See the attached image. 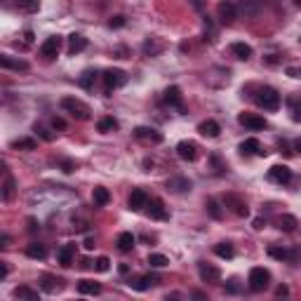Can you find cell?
<instances>
[{"instance_id":"6da1fadb","label":"cell","mask_w":301,"mask_h":301,"mask_svg":"<svg viewBox=\"0 0 301 301\" xmlns=\"http://www.w3.org/2000/svg\"><path fill=\"white\" fill-rule=\"evenodd\" d=\"M59 106H62L66 113H71L75 120H87L89 113H92V109H89L82 99H78V96H64L62 102H59Z\"/></svg>"},{"instance_id":"7a4b0ae2","label":"cell","mask_w":301,"mask_h":301,"mask_svg":"<svg viewBox=\"0 0 301 301\" xmlns=\"http://www.w3.org/2000/svg\"><path fill=\"white\" fill-rule=\"evenodd\" d=\"M247 285H249L252 292H264V289H268V285H271V271L264 266H254L252 271H249V275H247Z\"/></svg>"},{"instance_id":"3957f363","label":"cell","mask_w":301,"mask_h":301,"mask_svg":"<svg viewBox=\"0 0 301 301\" xmlns=\"http://www.w3.org/2000/svg\"><path fill=\"white\" fill-rule=\"evenodd\" d=\"M257 104H259L264 111H278L280 109V92L275 87H261L259 92H257Z\"/></svg>"},{"instance_id":"277c9868","label":"cell","mask_w":301,"mask_h":301,"mask_svg":"<svg viewBox=\"0 0 301 301\" xmlns=\"http://www.w3.org/2000/svg\"><path fill=\"white\" fill-rule=\"evenodd\" d=\"M102 78H104V87H106V94H111L113 89L127 85V73H125V71H120V69H106Z\"/></svg>"},{"instance_id":"5b68a950","label":"cell","mask_w":301,"mask_h":301,"mask_svg":"<svg viewBox=\"0 0 301 301\" xmlns=\"http://www.w3.org/2000/svg\"><path fill=\"white\" fill-rule=\"evenodd\" d=\"M224 205L228 207L233 214H238V217H249V207H247L245 198H240L238 193H226Z\"/></svg>"},{"instance_id":"8992f818","label":"cell","mask_w":301,"mask_h":301,"mask_svg":"<svg viewBox=\"0 0 301 301\" xmlns=\"http://www.w3.org/2000/svg\"><path fill=\"white\" fill-rule=\"evenodd\" d=\"M59 49H62V38H59V35H49L40 45V57L47 59V62H52V59L59 57Z\"/></svg>"},{"instance_id":"52a82bcc","label":"cell","mask_w":301,"mask_h":301,"mask_svg":"<svg viewBox=\"0 0 301 301\" xmlns=\"http://www.w3.org/2000/svg\"><path fill=\"white\" fill-rule=\"evenodd\" d=\"M238 123L242 125V127H247V130H252V132H259V130H266L268 127L266 120L261 116H257V113H240Z\"/></svg>"},{"instance_id":"ba28073f","label":"cell","mask_w":301,"mask_h":301,"mask_svg":"<svg viewBox=\"0 0 301 301\" xmlns=\"http://www.w3.org/2000/svg\"><path fill=\"white\" fill-rule=\"evenodd\" d=\"M42 292H47V294H55V292H62L64 289V278H57L52 273H42L40 280H38Z\"/></svg>"},{"instance_id":"9c48e42d","label":"cell","mask_w":301,"mask_h":301,"mask_svg":"<svg viewBox=\"0 0 301 301\" xmlns=\"http://www.w3.org/2000/svg\"><path fill=\"white\" fill-rule=\"evenodd\" d=\"M146 214H148L150 219H156V221H167L170 219V214H167V210H165V203L160 198H148Z\"/></svg>"},{"instance_id":"30bf717a","label":"cell","mask_w":301,"mask_h":301,"mask_svg":"<svg viewBox=\"0 0 301 301\" xmlns=\"http://www.w3.org/2000/svg\"><path fill=\"white\" fill-rule=\"evenodd\" d=\"M268 257H273V259H278V261H299L301 252L299 249H287V247L271 245L268 247Z\"/></svg>"},{"instance_id":"8fae6325","label":"cell","mask_w":301,"mask_h":301,"mask_svg":"<svg viewBox=\"0 0 301 301\" xmlns=\"http://www.w3.org/2000/svg\"><path fill=\"white\" fill-rule=\"evenodd\" d=\"M160 282V275L156 273H146V275H137V278H130V287L137 289V292H146L148 287Z\"/></svg>"},{"instance_id":"7c38bea8","label":"cell","mask_w":301,"mask_h":301,"mask_svg":"<svg viewBox=\"0 0 301 301\" xmlns=\"http://www.w3.org/2000/svg\"><path fill=\"white\" fill-rule=\"evenodd\" d=\"M146 205H148V193L144 188H134L127 198V207L132 212H141V210H146Z\"/></svg>"},{"instance_id":"4fadbf2b","label":"cell","mask_w":301,"mask_h":301,"mask_svg":"<svg viewBox=\"0 0 301 301\" xmlns=\"http://www.w3.org/2000/svg\"><path fill=\"white\" fill-rule=\"evenodd\" d=\"M268 179H271V181H275V184L285 186V184H289V181H292V170H289L287 165H273V167L268 170Z\"/></svg>"},{"instance_id":"5bb4252c","label":"cell","mask_w":301,"mask_h":301,"mask_svg":"<svg viewBox=\"0 0 301 301\" xmlns=\"http://www.w3.org/2000/svg\"><path fill=\"white\" fill-rule=\"evenodd\" d=\"M198 275L203 282H219L221 280V271L207 261H198Z\"/></svg>"},{"instance_id":"9a60e30c","label":"cell","mask_w":301,"mask_h":301,"mask_svg":"<svg viewBox=\"0 0 301 301\" xmlns=\"http://www.w3.org/2000/svg\"><path fill=\"white\" fill-rule=\"evenodd\" d=\"M177 156L181 158V160H186V163H193V160L198 158V144H195V141H188V139L179 141L177 144Z\"/></svg>"},{"instance_id":"2e32d148","label":"cell","mask_w":301,"mask_h":301,"mask_svg":"<svg viewBox=\"0 0 301 301\" xmlns=\"http://www.w3.org/2000/svg\"><path fill=\"white\" fill-rule=\"evenodd\" d=\"M134 137L139 141H146V144H163V134L158 130H153V127H144V125L134 130Z\"/></svg>"},{"instance_id":"e0dca14e","label":"cell","mask_w":301,"mask_h":301,"mask_svg":"<svg viewBox=\"0 0 301 301\" xmlns=\"http://www.w3.org/2000/svg\"><path fill=\"white\" fill-rule=\"evenodd\" d=\"M165 104L167 106H174V109H179L181 113H184V96H181V89L177 87V85H170V87L165 89Z\"/></svg>"},{"instance_id":"ac0fdd59","label":"cell","mask_w":301,"mask_h":301,"mask_svg":"<svg viewBox=\"0 0 301 301\" xmlns=\"http://www.w3.org/2000/svg\"><path fill=\"white\" fill-rule=\"evenodd\" d=\"M217 12H219V19L224 21V24H233V21L238 19V7H235V3H231V0L219 3Z\"/></svg>"},{"instance_id":"d6986e66","label":"cell","mask_w":301,"mask_h":301,"mask_svg":"<svg viewBox=\"0 0 301 301\" xmlns=\"http://www.w3.org/2000/svg\"><path fill=\"white\" fill-rule=\"evenodd\" d=\"M191 179L188 177H170L167 179V188L172 193H188L191 191Z\"/></svg>"},{"instance_id":"ffe728a7","label":"cell","mask_w":301,"mask_h":301,"mask_svg":"<svg viewBox=\"0 0 301 301\" xmlns=\"http://www.w3.org/2000/svg\"><path fill=\"white\" fill-rule=\"evenodd\" d=\"M73 259H75V242H66V245L57 252V261H59L64 268H69L71 264H73Z\"/></svg>"},{"instance_id":"44dd1931","label":"cell","mask_w":301,"mask_h":301,"mask_svg":"<svg viewBox=\"0 0 301 301\" xmlns=\"http://www.w3.org/2000/svg\"><path fill=\"white\" fill-rule=\"evenodd\" d=\"M240 153H245V156H266V150L261 148L259 139H254V137L245 139V141L240 144Z\"/></svg>"},{"instance_id":"7402d4cb","label":"cell","mask_w":301,"mask_h":301,"mask_svg":"<svg viewBox=\"0 0 301 301\" xmlns=\"http://www.w3.org/2000/svg\"><path fill=\"white\" fill-rule=\"evenodd\" d=\"M0 66L3 69H10V71H28V62H24V59H14V57L10 55H3L0 57Z\"/></svg>"},{"instance_id":"603a6c76","label":"cell","mask_w":301,"mask_h":301,"mask_svg":"<svg viewBox=\"0 0 301 301\" xmlns=\"http://www.w3.org/2000/svg\"><path fill=\"white\" fill-rule=\"evenodd\" d=\"M198 132L203 134V137H210V139H214V137H219V132H221V125L217 123V120H203V123L198 125Z\"/></svg>"},{"instance_id":"cb8c5ba5","label":"cell","mask_w":301,"mask_h":301,"mask_svg":"<svg viewBox=\"0 0 301 301\" xmlns=\"http://www.w3.org/2000/svg\"><path fill=\"white\" fill-rule=\"evenodd\" d=\"M92 203H94V207H106L111 203V191L104 186H96L92 191Z\"/></svg>"},{"instance_id":"d4e9b609","label":"cell","mask_w":301,"mask_h":301,"mask_svg":"<svg viewBox=\"0 0 301 301\" xmlns=\"http://www.w3.org/2000/svg\"><path fill=\"white\" fill-rule=\"evenodd\" d=\"M87 47V38L80 33H71L69 35V55H78L82 49Z\"/></svg>"},{"instance_id":"484cf974","label":"cell","mask_w":301,"mask_h":301,"mask_svg":"<svg viewBox=\"0 0 301 301\" xmlns=\"http://www.w3.org/2000/svg\"><path fill=\"white\" fill-rule=\"evenodd\" d=\"M134 242H137V238L132 235V231H123L120 235H118V240H116V245H118L120 252H132Z\"/></svg>"},{"instance_id":"4316f807","label":"cell","mask_w":301,"mask_h":301,"mask_svg":"<svg viewBox=\"0 0 301 301\" xmlns=\"http://www.w3.org/2000/svg\"><path fill=\"white\" fill-rule=\"evenodd\" d=\"M231 55L235 57V59L247 62V59H252V47H249L247 42H233V45H231Z\"/></svg>"},{"instance_id":"83f0119b","label":"cell","mask_w":301,"mask_h":301,"mask_svg":"<svg viewBox=\"0 0 301 301\" xmlns=\"http://www.w3.org/2000/svg\"><path fill=\"white\" fill-rule=\"evenodd\" d=\"M118 120L113 116H104V118H99V123H96V132H102V134H109V132H113V130H118Z\"/></svg>"},{"instance_id":"f1b7e54d","label":"cell","mask_w":301,"mask_h":301,"mask_svg":"<svg viewBox=\"0 0 301 301\" xmlns=\"http://www.w3.org/2000/svg\"><path fill=\"white\" fill-rule=\"evenodd\" d=\"M10 146H12V148H17V150H35V148H38V139H33V137H19V139H14Z\"/></svg>"},{"instance_id":"f546056e","label":"cell","mask_w":301,"mask_h":301,"mask_svg":"<svg viewBox=\"0 0 301 301\" xmlns=\"http://www.w3.org/2000/svg\"><path fill=\"white\" fill-rule=\"evenodd\" d=\"M26 257L28 259H45L47 257V249H45V245H40V242H28L26 245Z\"/></svg>"},{"instance_id":"4dcf8cb0","label":"cell","mask_w":301,"mask_h":301,"mask_svg":"<svg viewBox=\"0 0 301 301\" xmlns=\"http://www.w3.org/2000/svg\"><path fill=\"white\" fill-rule=\"evenodd\" d=\"M78 292H80V294L96 296V294H102V285L94 282V280H80V282H78Z\"/></svg>"},{"instance_id":"1f68e13d","label":"cell","mask_w":301,"mask_h":301,"mask_svg":"<svg viewBox=\"0 0 301 301\" xmlns=\"http://www.w3.org/2000/svg\"><path fill=\"white\" fill-rule=\"evenodd\" d=\"M296 226H299V221H296L294 214H282L280 219H278V228H280V231H285V233L296 231Z\"/></svg>"},{"instance_id":"d6a6232c","label":"cell","mask_w":301,"mask_h":301,"mask_svg":"<svg viewBox=\"0 0 301 301\" xmlns=\"http://www.w3.org/2000/svg\"><path fill=\"white\" fill-rule=\"evenodd\" d=\"M14 299H26V301H38V289H31L28 285H21V287H14Z\"/></svg>"},{"instance_id":"836d02e7","label":"cell","mask_w":301,"mask_h":301,"mask_svg":"<svg viewBox=\"0 0 301 301\" xmlns=\"http://www.w3.org/2000/svg\"><path fill=\"white\" fill-rule=\"evenodd\" d=\"M214 254L219 257V259H233L235 257V247L231 242H217L214 245Z\"/></svg>"},{"instance_id":"e575fe53","label":"cell","mask_w":301,"mask_h":301,"mask_svg":"<svg viewBox=\"0 0 301 301\" xmlns=\"http://www.w3.org/2000/svg\"><path fill=\"white\" fill-rule=\"evenodd\" d=\"M94 80H96V71L94 69L82 71V75L78 78V82H80L82 89H92V87H94Z\"/></svg>"},{"instance_id":"d590c367","label":"cell","mask_w":301,"mask_h":301,"mask_svg":"<svg viewBox=\"0 0 301 301\" xmlns=\"http://www.w3.org/2000/svg\"><path fill=\"white\" fill-rule=\"evenodd\" d=\"M205 207H207V212H210V217L212 219H224V212H221V205H219V200H214V198H207L205 200Z\"/></svg>"},{"instance_id":"8d00e7d4","label":"cell","mask_w":301,"mask_h":301,"mask_svg":"<svg viewBox=\"0 0 301 301\" xmlns=\"http://www.w3.org/2000/svg\"><path fill=\"white\" fill-rule=\"evenodd\" d=\"M14 188H17V181H14L10 174H5V181H3V200H12L14 195Z\"/></svg>"},{"instance_id":"74e56055","label":"cell","mask_w":301,"mask_h":301,"mask_svg":"<svg viewBox=\"0 0 301 301\" xmlns=\"http://www.w3.org/2000/svg\"><path fill=\"white\" fill-rule=\"evenodd\" d=\"M148 266L150 268H165V266H170V259H167L165 254L153 252V254H148Z\"/></svg>"},{"instance_id":"f35d334b","label":"cell","mask_w":301,"mask_h":301,"mask_svg":"<svg viewBox=\"0 0 301 301\" xmlns=\"http://www.w3.org/2000/svg\"><path fill=\"white\" fill-rule=\"evenodd\" d=\"M17 7H19L21 12L33 14V12L40 10V0H17Z\"/></svg>"},{"instance_id":"ab89813d","label":"cell","mask_w":301,"mask_h":301,"mask_svg":"<svg viewBox=\"0 0 301 301\" xmlns=\"http://www.w3.org/2000/svg\"><path fill=\"white\" fill-rule=\"evenodd\" d=\"M287 106L292 109V118H294V120H301V99H296V96H289Z\"/></svg>"},{"instance_id":"60d3db41","label":"cell","mask_w":301,"mask_h":301,"mask_svg":"<svg viewBox=\"0 0 301 301\" xmlns=\"http://www.w3.org/2000/svg\"><path fill=\"white\" fill-rule=\"evenodd\" d=\"M33 132H35V134H38V137L42 139V141H55V134H52V132H49V130H45L42 125H38V123H35V125H33Z\"/></svg>"},{"instance_id":"b9f144b4","label":"cell","mask_w":301,"mask_h":301,"mask_svg":"<svg viewBox=\"0 0 301 301\" xmlns=\"http://www.w3.org/2000/svg\"><path fill=\"white\" fill-rule=\"evenodd\" d=\"M158 52H163V45H158L153 38L144 42V55H150V57H153V55H158Z\"/></svg>"},{"instance_id":"7bdbcfd3","label":"cell","mask_w":301,"mask_h":301,"mask_svg":"<svg viewBox=\"0 0 301 301\" xmlns=\"http://www.w3.org/2000/svg\"><path fill=\"white\" fill-rule=\"evenodd\" d=\"M94 268L99 271V273H106V271L111 268V259L109 257H99V259L94 261Z\"/></svg>"},{"instance_id":"ee69618b","label":"cell","mask_w":301,"mask_h":301,"mask_svg":"<svg viewBox=\"0 0 301 301\" xmlns=\"http://www.w3.org/2000/svg\"><path fill=\"white\" fill-rule=\"evenodd\" d=\"M125 24H127V19H125L123 14H116V17H111V19H109V26L111 28H123Z\"/></svg>"},{"instance_id":"f6af8a7d","label":"cell","mask_w":301,"mask_h":301,"mask_svg":"<svg viewBox=\"0 0 301 301\" xmlns=\"http://www.w3.org/2000/svg\"><path fill=\"white\" fill-rule=\"evenodd\" d=\"M210 160H212V165H214V167H217V174H224V172L228 170V167H226V163H224V160H221L219 156H217V153H214V156L210 158Z\"/></svg>"},{"instance_id":"bcb514c9","label":"cell","mask_w":301,"mask_h":301,"mask_svg":"<svg viewBox=\"0 0 301 301\" xmlns=\"http://www.w3.org/2000/svg\"><path fill=\"white\" fill-rule=\"evenodd\" d=\"M38 228H40L38 219H33V217H28V219H26V231H28V233H35Z\"/></svg>"},{"instance_id":"7dc6e473","label":"cell","mask_w":301,"mask_h":301,"mask_svg":"<svg viewBox=\"0 0 301 301\" xmlns=\"http://www.w3.org/2000/svg\"><path fill=\"white\" fill-rule=\"evenodd\" d=\"M52 127H55V130H66V120L59 118V116H55L52 118Z\"/></svg>"},{"instance_id":"c3c4849f","label":"cell","mask_w":301,"mask_h":301,"mask_svg":"<svg viewBox=\"0 0 301 301\" xmlns=\"http://www.w3.org/2000/svg\"><path fill=\"white\" fill-rule=\"evenodd\" d=\"M75 167H78V165H75L73 160H62V170L66 172V174H71V172H75Z\"/></svg>"},{"instance_id":"681fc988","label":"cell","mask_w":301,"mask_h":301,"mask_svg":"<svg viewBox=\"0 0 301 301\" xmlns=\"http://www.w3.org/2000/svg\"><path fill=\"white\" fill-rule=\"evenodd\" d=\"M191 7L195 12H203V7H205V0H191Z\"/></svg>"},{"instance_id":"f907efd6","label":"cell","mask_w":301,"mask_h":301,"mask_svg":"<svg viewBox=\"0 0 301 301\" xmlns=\"http://www.w3.org/2000/svg\"><path fill=\"white\" fill-rule=\"evenodd\" d=\"M287 75L289 78H301V71L294 69V66H287Z\"/></svg>"},{"instance_id":"816d5d0a","label":"cell","mask_w":301,"mask_h":301,"mask_svg":"<svg viewBox=\"0 0 301 301\" xmlns=\"http://www.w3.org/2000/svg\"><path fill=\"white\" fill-rule=\"evenodd\" d=\"M226 292H228V294H238L240 287L235 285V282H231V285H226Z\"/></svg>"},{"instance_id":"f5cc1de1","label":"cell","mask_w":301,"mask_h":301,"mask_svg":"<svg viewBox=\"0 0 301 301\" xmlns=\"http://www.w3.org/2000/svg\"><path fill=\"white\" fill-rule=\"evenodd\" d=\"M287 294H289V289L285 287V285H280V287L275 289V296H287Z\"/></svg>"},{"instance_id":"db71d44e","label":"cell","mask_w":301,"mask_h":301,"mask_svg":"<svg viewBox=\"0 0 301 301\" xmlns=\"http://www.w3.org/2000/svg\"><path fill=\"white\" fill-rule=\"evenodd\" d=\"M7 271H10V268H7V264L3 261V264H0V278H7Z\"/></svg>"},{"instance_id":"11a10c76","label":"cell","mask_w":301,"mask_h":301,"mask_svg":"<svg viewBox=\"0 0 301 301\" xmlns=\"http://www.w3.org/2000/svg\"><path fill=\"white\" fill-rule=\"evenodd\" d=\"M264 226H266V221L264 219H254V228H257V231H261Z\"/></svg>"},{"instance_id":"9f6ffc18","label":"cell","mask_w":301,"mask_h":301,"mask_svg":"<svg viewBox=\"0 0 301 301\" xmlns=\"http://www.w3.org/2000/svg\"><path fill=\"white\" fill-rule=\"evenodd\" d=\"M118 271H120L123 275H127V273H130V264H120V268H118Z\"/></svg>"},{"instance_id":"6f0895ef","label":"cell","mask_w":301,"mask_h":301,"mask_svg":"<svg viewBox=\"0 0 301 301\" xmlns=\"http://www.w3.org/2000/svg\"><path fill=\"white\" fill-rule=\"evenodd\" d=\"M85 249H94V238H87V240H85Z\"/></svg>"},{"instance_id":"680465c9","label":"cell","mask_w":301,"mask_h":301,"mask_svg":"<svg viewBox=\"0 0 301 301\" xmlns=\"http://www.w3.org/2000/svg\"><path fill=\"white\" fill-rule=\"evenodd\" d=\"M0 242H3V247H7V245H10V235H7V233H3V238H0Z\"/></svg>"},{"instance_id":"91938a15","label":"cell","mask_w":301,"mask_h":301,"mask_svg":"<svg viewBox=\"0 0 301 301\" xmlns=\"http://www.w3.org/2000/svg\"><path fill=\"white\" fill-rule=\"evenodd\" d=\"M80 266H82V268H92V266H94V264H92V261H89V259H82V264H80Z\"/></svg>"},{"instance_id":"94428289","label":"cell","mask_w":301,"mask_h":301,"mask_svg":"<svg viewBox=\"0 0 301 301\" xmlns=\"http://www.w3.org/2000/svg\"><path fill=\"white\" fill-rule=\"evenodd\" d=\"M266 62H268V64H278V57H275V55H268Z\"/></svg>"},{"instance_id":"6125c7cd","label":"cell","mask_w":301,"mask_h":301,"mask_svg":"<svg viewBox=\"0 0 301 301\" xmlns=\"http://www.w3.org/2000/svg\"><path fill=\"white\" fill-rule=\"evenodd\" d=\"M294 3H296V5H301V0H294Z\"/></svg>"}]
</instances>
